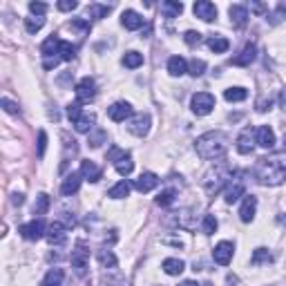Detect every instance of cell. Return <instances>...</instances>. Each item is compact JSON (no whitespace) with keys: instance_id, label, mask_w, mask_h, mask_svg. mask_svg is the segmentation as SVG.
Instances as JSON below:
<instances>
[{"instance_id":"39","label":"cell","mask_w":286,"mask_h":286,"mask_svg":"<svg viewBox=\"0 0 286 286\" xmlns=\"http://www.w3.org/2000/svg\"><path fill=\"white\" fill-rule=\"evenodd\" d=\"M188 72H190L192 76H201L206 72V61H201V58H192L190 65H188Z\"/></svg>"},{"instance_id":"50","label":"cell","mask_w":286,"mask_h":286,"mask_svg":"<svg viewBox=\"0 0 286 286\" xmlns=\"http://www.w3.org/2000/svg\"><path fill=\"white\" fill-rule=\"evenodd\" d=\"M284 16H286V4H280V7H277V11L271 16V22H273V25H277V22H280Z\"/></svg>"},{"instance_id":"41","label":"cell","mask_w":286,"mask_h":286,"mask_svg":"<svg viewBox=\"0 0 286 286\" xmlns=\"http://www.w3.org/2000/svg\"><path fill=\"white\" fill-rule=\"evenodd\" d=\"M67 116H70L72 123H76V121L83 116V107H80L78 101H76V103H70V105H67Z\"/></svg>"},{"instance_id":"37","label":"cell","mask_w":286,"mask_h":286,"mask_svg":"<svg viewBox=\"0 0 286 286\" xmlns=\"http://www.w3.org/2000/svg\"><path fill=\"white\" fill-rule=\"evenodd\" d=\"M45 25V18L43 16H31V18H25V29L29 31V34H36V31H40Z\"/></svg>"},{"instance_id":"29","label":"cell","mask_w":286,"mask_h":286,"mask_svg":"<svg viewBox=\"0 0 286 286\" xmlns=\"http://www.w3.org/2000/svg\"><path fill=\"white\" fill-rule=\"evenodd\" d=\"M161 11L165 13V18H177L179 13L183 11V4L181 2H174V0H165V2L161 4Z\"/></svg>"},{"instance_id":"32","label":"cell","mask_w":286,"mask_h":286,"mask_svg":"<svg viewBox=\"0 0 286 286\" xmlns=\"http://www.w3.org/2000/svg\"><path fill=\"white\" fill-rule=\"evenodd\" d=\"M273 262V255L268 253V248H257L250 257V264L253 266H259V264H271Z\"/></svg>"},{"instance_id":"10","label":"cell","mask_w":286,"mask_h":286,"mask_svg":"<svg viewBox=\"0 0 286 286\" xmlns=\"http://www.w3.org/2000/svg\"><path fill=\"white\" fill-rule=\"evenodd\" d=\"M192 11H195V16L201 18L204 22H213L214 18H217V7H214L213 2H208V0H199V2H195Z\"/></svg>"},{"instance_id":"27","label":"cell","mask_w":286,"mask_h":286,"mask_svg":"<svg viewBox=\"0 0 286 286\" xmlns=\"http://www.w3.org/2000/svg\"><path fill=\"white\" fill-rule=\"evenodd\" d=\"M63 277H65V271H63V268H52V271L45 275L43 286H61Z\"/></svg>"},{"instance_id":"3","label":"cell","mask_w":286,"mask_h":286,"mask_svg":"<svg viewBox=\"0 0 286 286\" xmlns=\"http://www.w3.org/2000/svg\"><path fill=\"white\" fill-rule=\"evenodd\" d=\"M232 177H235V174H232V170H230V165H228V163H214L213 168L204 174V181H201V183H204L206 195H208V197L219 195V192L230 183Z\"/></svg>"},{"instance_id":"49","label":"cell","mask_w":286,"mask_h":286,"mask_svg":"<svg viewBox=\"0 0 286 286\" xmlns=\"http://www.w3.org/2000/svg\"><path fill=\"white\" fill-rule=\"evenodd\" d=\"M56 7L61 9V11H74V9L78 7V2H76V0H61Z\"/></svg>"},{"instance_id":"30","label":"cell","mask_w":286,"mask_h":286,"mask_svg":"<svg viewBox=\"0 0 286 286\" xmlns=\"http://www.w3.org/2000/svg\"><path fill=\"white\" fill-rule=\"evenodd\" d=\"M208 47L213 49L214 54H223L230 47V43H228V38H223V36H213V38H208Z\"/></svg>"},{"instance_id":"40","label":"cell","mask_w":286,"mask_h":286,"mask_svg":"<svg viewBox=\"0 0 286 286\" xmlns=\"http://www.w3.org/2000/svg\"><path fill=\"white\" fill-rule=\"evenodd\" d=\"M217 219H214V214H204V223H201V228H204L206 235H213L214 230H217Z\"/></svg>"},{"instance_id":"38","label":"cell","mask_w":286,"mask_h":286,"mask_svg":"<svg viewBox=\"0 0 286 286\" xmlns=\"http://www.w3.org/2000/svg\"><path fill=\"white\" fill-rule=\"evenodd\" d=\"M58 54H61V61H72L76 56V47L67 40H61V47H58Z\"/></svg>"},{"instance_id":"54","label":"cell","mask_w":286,"mask_h":286,"mask_svg":"<svg viewBox=\"0 0 286 286\" xmlns=\"http://www.w3.org/2000/svg\"><path fill=\"white\" fill-rule=\"evenodd\" d=\"M277 101H280V107H282V110L286 112V87L280 92V96H277Z\"/></svg>"},{"instance_id":"33","label":"cell","mask_w":286,"mask_h":286,"mask_svg":"<svg viewBox=\"0 0 286 286\" xmlns=\"http://www.w3.org/2000/svg\"><path fill=\"white\" fill-rule=\"evenodd\" d=\"M248 96V92H246L244 87H228L226 92H223V98L230 103H237V101H244V98Z\"/></svg>"},{"instance_id":"7","label":"cell","mask_w":286,"mask_h":286,"mask_svg":"<svg viewBox=\"0 0 286 286\" xmlns=\"http://www.w3.org/2000/svg\"><path fill=\"white\" fill-rule=\"evenodd\" d=\"M87 264H89V250L78 241V244H76V248L72 250V266L76 268V273H78V275H85V268H87Z\"/></svg>"},{"instance_id":"56","label":"cell","mask_w":286,"mask_h":286,"mask_svg":"<svg viewBox=\"0 0 286 286\" xmlns=\"http://www.w3.org/2000/svg\"><path fill=\"white\" fill-rule=\"evenodd\" d=\"M179 286H199V284H197V282H192V280H186V282H181Z\"/></svg>"},{"instance_id":"26","label":"cell","mask_w":286,"mask_h":286,"mask_svg":"<svg viewBox=\"0 0 286 286\" xmlns=\"http://www.w3.org/2000/svg\"><path fill=\"white\" fill-rule=\"evenodd\" d=\"M58 47H61V38L58 36H49L43 45H40V54L45 58H52V54H58Z\"/></svg>"},{"instance_id":"46","label":"cell","mask_w":286,"mask_h":286,"mask_svg":"<svg viewBox=\"0 0 286 286\" xmlns=\"http://www.w3.org/2000/svg\"><path fill=\"white\" fill-rule=\"evenodd\" d=\"M45 147H47V132L40 130V132H38V156H40V159L45 156Z\"/></svg>"},{"instance_id":"48","label":"cell","mask_w":286,"mask_h":286,"mask_svg":"<svg viewBox=\"0 0 286 286\" xmlns=\"http://www.w3.org/2000/svg\"><path fill=\"white\" fill-rule=\"evenodd\" d=\"M123 154H125V150H121V147L114 145V147H110V150H107V161H114V163H116V161H119Z\"/></svg>"},{"instance_id":"20","label":"cell","mask_w":286,"mask_h":286,"mask_svg":"<svg viewBox=\"0 0 286 286\" xmlns=\"http://www.w3.org/2000/svg\"><path fill=\"white\" fill-rule=\"evenodd\" d=\"M121 25H123L125 29L134 31V29H139V27L143 25V18L139 16V13L134 11V9H125L123 16H121Z\"/></svg>"},{"instance_id":"44","label":"cell","mask_w":286,"mask_h":286,"mask_svg":"<svg viewBox=\"0 0 286 286\" xmlns=\"http://www.w3.org/2000/svg\"><path fill=\"white\" fill-rule=\"evenodd\" d=\"M0 105H2V110L4 112H9V114H18V103H13L11 98H7V96H2V101H0Z\"/></svg>"},{"instance_id":"35","label":"cell","mask_w":286,"mask_h":286,"mask_svg":"<svg viewBox=\"0 0 286 286\" xmlns=\"http://www.w3.org/2000/svg\"><path fill=\"white\" fill-rule=\"evenodd\" d=\"M94 114H83L80 116L78 121H76L74 123V128H76V132H89V130L94 128Z\"/></svg>"},{"instance_id":"13","label":"cell","mask_w":286,"mask_h":286,"mask_svg":"<svg viewBox=\"0 0 286 286\" xmlns=\"http://www.w3.org/2000/svg\"><path fill=\"white\" fill-rule=\"evenodd\" d=\"M232 244L230 241H219L217 246H214V253H213V257H214V262L219 264V266H228L230 264V259H232Z\"/></svg>"},{"instance_id":"19","label":"cell","mask_w":286,"mask_h":286,"mask_svg":"<svg viewBox=\"0 0 286 286\" xmlns=\"http://www.w3.org/2000/svg\"><path fill=\"white\" fill-rule=\"evenodd\" d=\"M80 179H83V174L80 172H70L65 179H63V186H61V192L63 195H76L80 188Z\"/></svg>"},{"instance_id":"25","label":"cell","mask_w":286,"mask_h":286,"mask_svg":"<svg viewBox=\"0 0 286 286\" xmlns=\"http://www.w3.org/2000/svg\"><path fill=\"white\" fill-rule=\"evenodd\" d=\"M114 168H116V172L121 174V177H128L130 172H132L134 170V161H132V154H130V152H125L123 156H121L119 161H116L114 163Z\"/></svg>"},{"instance_id":"57","label":"cell","mask_w":286,"mask_h":286,"mask_svg":"<svg viewBox=\"0 0 286 286\" xmlns=\"http://www.w3.org/2000/svg\"><path fill=\"white\" fill-rule=\"evenodd\" d=\"M201 286H213V284H208V282H206V284H201Z\"/></svg>"},{"instance_id":"12","label":"cell","mask_w":286,"mask_h":286,"mask_svg":"<svg viewBox=\"0 0 286 286\" xmlns=\"http://www.w3.org/2000/svg\"><path fill=\"white\" fill-rule=\"evenodd\" d=\"M128 130L132 134H137V137H145L147 130H150V116L143 114V112L141 114H134L128 123Z\"/></svg>"},{"instance_id":"14","label":"cell","mask_w":286,"mask_h":286,"mask_svg":"<svg viewBox=\"0 0 286 286\" xmlns=\"http://www.w3.org/2000/svg\"><path fill=\"white\" fill-rule=\"evenodd\" d=\"M255 210H257V197L244 195V204H241V208H239V219L244 223H250L255 219Z\"/></svg>"},{"instance_id":"21","label":"cell","mask_w":286,"mask_h":286,"mask_svg":"<svg viewBox=\"0 0 286 286\" xmlns=\"http://www.w3.org/2000/svg\"><path fill=\"white\" fill-rule=\"evenodd\" d=\"M80 174H83V177L87 179V181L96 183L98 179L103 177V170L98 168V165L94 163V161H83V163H80Z\"/></svg>"},{"instance_id":"11","label":"cell","mask_w":286,"mask_h":286,"mask_svg":"<svg viewBox=\"0 0 286 286\" xmlns=\"http://www.w3.org/2000/svg\"><path fill=\"white\" fill-rule=\"evenodd\" d=\"M253 147H255V130L244 128L241 134L237 137V152H239V154H250Z\"/></svg>"},{"instance_id":"23","label":"cell","mask_w":286,"mask_h":286,"mask_svg":"<svg viewBox=\"0 0 286 286\" xmlns=\"http://www.w3.org/2000/svg\"><path fill=\"white\" fill-rule=\"evenodd\" d=\"M161 268H163V273H168V275H181V273L186 271V264L179 257H168V259H163Z\"/></svg>"},{"instance_id":"47","label":"cell","mask_w":286,"mask_h":286,"mask_svg":"<svg viewBox=\"0 0 286 286\" xmlns=\"http://www.w3.org/2000/svg\"><path fill=\"white\" fill-rule=\"evenodd\" d=\"M29 11L34 13V16H43V13L47 11V4L45 2H29Z\"/></svg>"},{"instance_id":"4","label":"cell","mask_w":286,"mask_h":286,"mask_svg":"<svg viewBox=\"0 0 286 286\" xmlns=\"http://www.w3.org/2000/svg\"><path fill=\"white\" fill-rule=\"evenodd\" d=\"M190 107H192V112H195L197 116L210 114V112H213V107H214V96L210 92H197V94H192Z\"/></svg>"},{"instance_id":"24","label":"cell","mask_w":286,"mask_h":286,"mask_svg":"<svg viewBox=\"0 0 286 286\" xmlns=\"http://www.w3.org/2000/svg\"><path fill=\"white\" fill-rule=\"evenodd\" d=\"M168 72L172 76H183L188 72V63H186V58H181V56H172L168 61Z\"/></svg>"},{"instance_id":"16","label":"cell","mask_w":286,"mask_h":286,"mask_svg":"<svg viewBox=\"0 0 286 286\" xmlns=\"http://www.w3.org/2000/svg\"><path fill=\"white\" fill-rule=\"evenodd\" d=\"M47 241L49 244H54V246H58V244H63V241L67 239V226L63 221H54L52 226L47 228Z\"/></svg>"},{"instance_id":"17","label":"cell","mask_w":286,"mask_h":286,"mask_svg":"<svg viewBox=\"0 0 286 286\" xmlns=\"http://www.w3.org/2000/svg\"><path fill=\"white\" fill-rule=\"evenodd\" d=\"M255 141H257V145L262 147H273L275 145V132H273V128H268V125H259L257 130H255Z\"/></svg>"},{"instance_id":"8","label":"cell","mask_w":286,"mask_h":286,"mask_svg":"<svg viewBox=\"0 0 286 286\" xmlns=\"http://www.w3.org/2000/svg\"><path fill=\"white\" fill-rule=\"evenodd\" d=\"M20 235L25 237V239H29V241H38L43 235H47V232H45L43 219H34V221H29V223H25V226H20Z\"/></svg>"},{"instance_id":"22","label":"cell","mask_w":286,"mask_h":286,"mask_svg":"<svg viewBox=\"0 0 286 286\" xmlns=\"http://www.w3.org/2000/svg\"><path fill=\"white\" fill-rule=\"evenodd\" d=\"M228 13H230V22L235 27H244L246 20H248V9H246L244 4H232V7L228 9Z\"/></svg>"},{"instance_id":"45","label":"cell","mask_w":286,"mask_h":286,"mask_svg":"<svg viewBox=\"0 0 286 286\" xmlns=\"http://www.w3.org/2000/svg\"><path fill=\"white\" fill-rule=\"evenodd\" d=\"M183 40H186L188 45H199L201 43V34L199 31H186V34H183Z\"/></svg>"},{"instance_id":"36","label":"cell","mask_w":286,"mask_h":286,"mask_svg":"<svg viewBox=\"0 0 286 286\" xmlns=\"http://www.w3.org/2000/svg\"><path fill=\"white\" fill-rule=\"evenodd\" d=\"M49 195H45V192H40L38 197H36V204H34V214H45L49 210Z\"/></svg>"},{"instance_id":"58","label":"cell","mask_w":286,"mask_h":286,"mask_svg":"<svg viewBox=\"0 0 286 286\" xmlns=\"http://www.w3.org/2000/svg\"><path fill=\"white\" fill-rule=\"evenodd\" d=\"M284 143H286V134H284Z\"/></svg>"},{"instance_id":"43","label":"cell","mask_w":286,"mask_h":286,"mask_svg":"<svg viewBox=\"0 0 286 286\" xmlns=\"http://www.w3.org/2000/svg\"><path fill=\"white\" fill-rule=\"evenodd\" d=\"M110 9L112 7H105V4H89L87 13L92 18H103V16H107V13H110Z\"/></svg>"},{"instance_id":"51","label":"cell","mask_w":286,"mask_h":286,"mask_svg":"<svg viewBox=\"0 0 286 286\" xmlns=\"http://www.w3.org/2000/svg\"><path fill=\"white\" fill-rule=\"evenodd\" d=\"M103 139H105V132H101V130H98V132L94 134V137H89V145H92V147H98V145H101Z\"/></svg>"},{"instance_id":"53","label":"cell","mask_w":286,"mask_h":286,"mask_svg":"<svg viewBox=\"0 0 286 286\" xmlns=\"http://www.w3.org/2000/svg\"><path fill=\"white\" fill-rule=\"evenodd\" d=\"M250 9H253L255 13H268L266 4H262V2H253V4H250Z\"/></svg>"},{"instance_id":"31","label":"cell","mask_w":286,"mask_h":286,"mask_svg":"<svg viewBox=\"0 0 286 286\" xmlns=\"http://www.w3.org/2000/svg\"><path fill=\"white\" fill-rule=\"evenodd\" d=\"M96 257H98V262H101L103 268H114V266H116V255L112 253V250L101 248V250L96 253Z\"/></svg>"},{"instance_id":"18","label":"cell","mask_w":286,"mask_h":286,"mask_svg":"<svg viewBox=\"0 0 286 286\" xmlns=\"http://www.w3.org/2000/svg\"><path fill=\"white\" fill-rule=\"evenodd\" d=\"M156 186H159V177H156L154 172H143L139 179H134V188H137L139 192H150V190H154Z\"/></svg>"},{"instance_id":"52","label":"cell","mask_w":286,"mask_h":286,"mask_svg":"<svg viewBox=\"0 0 286 286\" xmlns=\"http://www.w3.org/2000/svg\"><path fill=\"white\" fill-rule=\"evenodd\" d=\"M271 105H273V98H259V101H257V112L271 110Z\"/></svg>"},{"instance_id":"5","label":"cell","mask_w":286,"mask_h":286,"mask_svg":"<svg viewBox=\"0 0 286 286\" xmlns=\"http://www.w3.org/2000/svg\"><path fill=\"white\" fill-rule=\"evenodd\" d=\"M74 92H76L78 103H89V101H94V96H96V83H94V78L85 76V78H80L78 83H76Z\"/></svg>"},{"instance_id":"55","label":"cell","mask_w":286,"mask_h":286,"mask_svg":"<svg viewBox=\"0 0 286 286\" xmlns=\"http://www.w3.org/2000/svg\"><path fill=\"white\" fill-rule=\"evenodd\" d=\"M11 201H13V206H20L25 199H22V195H13V199H11Z\"/></svg>"},{"instance_id":"9","label":"cell","mask_w":286,"mask_h":286,"mask_svg":"<svg viewBox=\"0 0 286 286\" xmlns=\"http://www.w3.org/2000/svg\"><path fill=\"white\" fill-rule=\"evenodd\" d=\"M107 116H110L114 123H123L125 119H130V116H132V105H130L128 101H116L114 105L107 110Z\"/></svg>"},{"instance_id":"6","label":"cell","mask_w":286,"mask_h":286,"mask_svg":"<svg viewBox=\"0 0 286 286\" xmlns=\"http://www.w3.org/2000/svg\"><path fill=\"white\" fill-rule=\"evenodd\" d=\"M244 190H246V181L241 179V174L232 177L230 183H228V188H226V192H223V199H226V204H235L239 197H244Z\"/></svg>"},{"instance_id":"28","label":"cell","mask_w":286,"mask_h":286,"mask_svg":"<svg viewBox=\"0 0 286 286\" xmlns=\"http://www.w3.org/2000/svg\"><path fill=\"white\" fill-rule=\"evenodd\" d=\"M130 183L128 181H119L116 186H112L110 190H107V197H112V199H123V197L130 195Z\"/></svg>"},{"instance_id":"15","label":"cell","mask_w":286,"mask_h":286,"mask_svg":"<svg viewBox=\"0 0 286 286\" xmlns=\"http://www.w3.org/2000/svg\"><path fill=\"white\" fill-rule=\"evenodd\" d=\"M257 58V45L255 43H246L244 45V49L239 52V56H235L232 58V65H239V67H246V65H250V63Z\"/></svg>"},{"instance_id":"42","label":"cell","mask_w":286,"mask_h":286,"mask_svg":"<svg viewBox=\"0 0 286 286\" xmlns=\"http://www.w3.org/2000/svg\"><path fill=\"white\" fill-rule=\"evenodd\" d=\"M172 201H174V190H172V188L161 190L159 195H156V204H159V206H170Z\"/></svg>"},{"instance_id":"2","label":"cell","mask_w":286,"mask_h":286,"mask_svg":"<svg viewBox=\"0 0 286 286\" xmlns=\"http://www.w3.org/2000/svg\"><path fill=\"white\" fill-rule=\"evenodd\" d=\"M195 150L201 159H208V161L221 159L228 150V137L223 132H217V130L214 132H206L195 141Z\"/></svg>"},{"instance_id":"1","label":"cell","mask_w":286,"mask_h":286,"mask_svg":"<svg viewBox=\"0 0 286 286\" xmlns=\"http://www.w3.org/2000/svg\"><path fill=\"white\" fill-rule=\"evenodd\" d=\"M257 183L262 186H280L286 179V150L271 152V154L257 159L253 170Z\"/></svg>"},{"instance_id":"34","label":"cell","mask_w":286,"mask_h":286,"mask_svg":"<svg viewBox=\"0 0 286 286\" xmlns=\"http://www.w3.org/2000/svg\"><path fill=\"white\" fill-rule=\"evenodd\" d=\"M123 65L130 67V70H137V67H141V65H143V54H139V52H128V54L123 56Z\"/></svg>"}]
</instances>
